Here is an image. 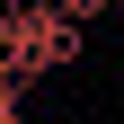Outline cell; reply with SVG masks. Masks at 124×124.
<instances>
[{"label": "cell", "instance_id": "8992f818", "mask_svg": "<svg viewBox=\"0 0 124 124\" xmlns=\"http://www.w3.org/2000/svg\"><path fill=\"white\" fill-rule=\"evenodd\" d=\"M36 124H53V115H36Z\"/></svg>", "mask_w": 124, "mask_h": 124}, {"label": "cell", "instance_id": "3957f363", "mask_svg": "<svg viewBox=\"0 0 124 124\" xmlns=\"http://www.w3.org/2000/svg\"><path fill=\"white\" fill-rule=\"evenodd\" d=\"M53 9H62L71 27H89V18H106V0H53Z\"/></svg>", "mask_w": 124, "mask_h": 124}, {"label": "cell", "instance_id": "7a4b0ae2", "mask_svg": "<svg viewBox=\"0 0 124 124\" xmlns=\"http://www.w3.org/2000/svg\"><path fill=\"white\" fill-rule=\"evenodd\" d=\"M0 80H9V89L36 80V71H27V18L9 9V0H0Z\"/></svg>", "mask_w": 124, "mask_h": 124}, {"label": "cell", "instance_id": "277c9868", "mask_svg": "<svg viewBox=\"0 0 124 124\" xmlns=\"http://www.w3.org/2000/svg\"><path fill=\"white\" fill-rule=\"evenodd\" d=\"M18 98H27V89H9V80H0V124H27V115H18Z\"/></svg>", "mask_w": 124, "mask_h": 124}, {"label": "cell", "instance_id": "6da1fadb", "mask_svg": "<svg viewBox=\"0 0 124 124\" xmlns=\"http://www.w3.org/2000/svg\"><path fill=\"white\" fill-rule=\"evenodd\" d=\"M18 18H27V71H71V62L89 53V36L62 18V9H18Z\"/></svg>", "mask_w": 124, "mask_h": 124}, {"label": "cell", "instance_id": "5b68a950", "mask_svg": "<svg viewBox=\"0 0 124 124\" xmlns=\"http://www.w3.org/2000/svg\"><path fill=\"white\" fill-rule=\"evenodd\" d=\"M106 9H124V0H106Z\"/></svg>", "mask_w": 124, "mask_h": 124}]
</instances>
